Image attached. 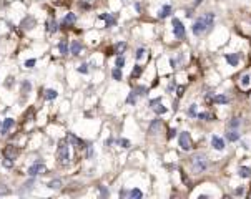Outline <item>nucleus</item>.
Returning <instances> with one entry per match:
<instances>
[{
  "label": "nucleus",
  "instance_id": "obj_27",
  "mask_svg": "<svg viewBox=\"0 0 251 199\" xmlns=\"http://www.w3.org/2000/svg\"><path fill=\"white\" fill-rule=\"evenodd\" d=\"M47 25H48V32H57L58 30V25H57L55 20H48Z\"/></svg>",
  "mask_w": 251,
  "mask_h": 199
},
{
  "label": "nucleus",
  "instance_id": "obj_22",
  "mask_svg": "<svg viewBox=\"0 0 251 199\" xmlns=\"http://www.w3.org/2000/svg\"><path fill=\"white\" fill-rule=\"evenodd\" d=\"M125 48H126V43H125V42H120V43L115 45V50H113V52H115V53H122V52H125Z\"/></svg>",
  "mask_w": 251,
  "mask_h": 199
},
{
  "label": "nucleus",
  "instance_id": "obj_43",
  "mask_svg": "<svg viewBox=\"0 0 251 199\" xmlns=\"http://www.w3.org/2000/svg\"><path fill=\"white\" fill-rule=\"evenodd\" d=\"M175 134H176V130H170L168 131V138H173Z\"/></svg>",
  "mask_w": 251,
  "mask_h": 199
},
{
  "label": "nucleus",
  "instance_id": "obj_28",
  "mask_svg": "<svg viewBox=\"0 0 251 199\" xmlns=\"http://www.w3.org/2000/svg\"><path fill=\"white\" fill-rule=\"evenodd\" d=\"M112 76L113 78H115V80H122V76H123V75H122V68H115V70H113V72H112Z\"/></svg>",
  "mask_w": 251,
  "mask_h": 199
},
{
  "label": "nucleus",
  "instance_id": "obj_3",
  "mask_svg": "<svg viewBox=\"0 0 251 199\" xmlns=\"http://www.w3.org/2000/svg\"><path fill=\"white\" fill-rule=\"evenodd\" d=\"M57 156H58L60 164H68L70 163V148L67 143H60L57 149Z\"/></svg>",
  "mask_w": 251,
  "mask_h": 199
},
{
  "label": "nucleus",
  "instance_id": "obj_35",
  "mask_svg": "<svg viewBox=\"0 0 251 199\" xmlns=\"http://www.w3.org/2000/svg\"><path fill=\"white\" fill-rule=\"evenodd\" d=\"M35 63H37V60H33V58H32V60H27V62H25V66H27V68H33Z\"/></svg>",
  "mask_w": 251,
  "mask_h": 199
},
{
  "label": "nucleus",
  "instance_id": "obj_39",
  "mask_svg": "<svg viewBox=\"0 0 251 199\" xmlns=\"http://www.w3.org/2000/svg\"><path fill=\"white\" fill-rule=\"evenodd\" d=\"M249 81H251V78L248 76V75H246V76H243V80H241V83L245 85V86H248L249 85Z\"/></svg>",
  "mask_w": 251,
  "mask_h": 199
},
{
  "label": "nucleus",
  "instance_id": "obj_14",
  "mask_svg": "<svg viewBox=\"0 0 251 199\" xmlns=\"http://www.w3.org/2000/svg\"><path fill=\"white\" fill-rule=\"evenodd\" d=\"M226 138H228V141H238L239 140V133L236 130H231L226 133Z\"/></svg>",
  "mask_w": 251,
  "mask_h": 199
},
{
  "label": "nucleus",
  "instance_id": "obj_13",
  "mask_svg": "<svg viewBox=\"0 0 251 199\" xmlns=\"http://www.w3.org/2000/svg\"><path fill=\"white\" fill-rule=\"evenodd\" d=\"M100 19L107 22V27H112V25H115V23H116V22H115V19H113V17L110 15V13H101V15H100Z\"/></svg>",
  "mask_w": 251,
  "mask_h": 199
},
{
  "label": "nucleus",
  "instance_id": "obj_26",
  "mask_svg": "<svg viewBox=\"0 0 251 199\" xmlns=\"http://www.w3.org/2000/svg\"><path fill=\"white\" fill-rule=\"evenodd\" d=\"M58 48H60V52H62V55H67V53H68V45H67V42H65V40L60 42Z\"/></svg>",
  "mask_w": 251,
  "mask_h": 199
},
{
  "label": "nucleus",
  "instance_id": "obj_30",
  "mask_svg": "<svg viewBox=\"0 0 251 199\" xmlns=\"http://www.w3.org/2000/svg\"><path fill=\"white\" fill-rule=\"evenodd\" d=\"M141 75V66L140 65H135V68H133V72H132V76L133 78H138Z\"/></svg>",
  "mask_w": 251,
  "mask_h": 199
},
{
  "label": "nucleus",
  "instance_id": "obj_9",
  "mask_svg": "<svg viewBox=\"0 0 251 199\" xmlns=\"http://www.w3.org/2000/svg\"><path fill=\"white\" fill-rule=\"evenodd\" d=\"M13 123H15V121H13L12 118H5V120H3V123H2V134L9 133V130L13 126Z\"/></svg>",
  "mask_w": 251,
  "mask_h": 199
},
{
  "label": "nucleus",
  "instance_id": "obj_25",
  "mask_svg": "<svg viewBox=\"0 0 251 199\" xmlns=\"http://www.w3.org/2000/svg\"><path fill=\"white\" fill-rule=\"evenodd\" d=\"M126 103H128V105H135L136 103V93L135 91H130L128 98H126Z\"/></svg>",
  "mask_w": 251,
  "mask_h": 199
},
{
  "label": "nucleus",
  "instance_id": "obj_34",
  "mask_svg": "<svg viewBox=\"0 0 251 199\" xmlns=\"http://www.w3.org/2000/svg\"><path fill=\"white\" fill-rule=\"evenodd\" d=\"M123 65H125V58L118 56V58H116V68H123Z\"/></svg>",
  "mask_w": 251,
  "mask_h": 199
},
{
  "label": "nucleus",
  "instance_id": "obj_19",
  "mask_svg": "<svg viewBox=\"0 0 251 199\" xmlns=\"http://www.w3.org/2000/svg\"><path fill=\"white\" fill-rule=\"evenodd\" d=\"M48 187H50V189H60V187H62V181L60 179L50 181V183H48Z\"/></svg>",
  "mask_w": 251,
  "mask_h": 199
},
{
  "label": "nucleus",
  "instance_id": "obj_4",
  "mask_svg": "<svg viewBox=\"0 0 251 199\" xmlns=\"http://www.w3.org/2000/svg\"><path fill=\"white\" fill-rule=\"evenodd\" d=\"M173 33H175L176 38L185 37V27H183V23L178 19H173Z\"/></svg>",
  "mask_w": 251,
  "mask_h": 199
},
{
  "label": "nucleus",
  "instance_id": "obj_7",
  "mask_svg": "<svg viewBox=\"0 0 251 199\" xmlns=\"http://www.w3.org/2000/svg\"><path fill=\"white\" fill-rule=\"evenodd\" d=\"M161 124H163V123H161V120H153L151 124L148 126V133H150V134H156L158 131L161 130Z\"/></svg>",
  "mask_w": 251,
  "mask_h": 199
},
{
  "label": "nucleus",
  "instance_id": "obj_2",
  "mask_svg": "<svg viewBox=\"0 0 251 199\" xmlns=\"http://www.w3.org/2000/svg\"><path fill=\"white\" fill-rule=\"evenodd\" d=\"M191 168L195 173H205L208 169V161H206V156L203 154H196L195 158L191 159Z\"/></svg>",
  "mask_w": 251,
  "mask_h": 199
},
{
  "label": "nucleus",
  "instance_id": "obj_15",
  "mask_svg": "<svg viewBox=\"0 0 251 199\" xmlns=\"http://www.w3.org/2000/svg\"><path fill=\"white\" fill-rule=\"evenodd\" d=\"M170 12H171V7H170V5H165L163 8L158 12V17H160V19H165V17L170 15Z\"/></svg>",
  "mask_w": 251,
  "mask_h": 199
},
{
  "label": "nucleus",
  "instance_id": "obj_5",
  "mask_svg": "<svg viewBox=\"0 0 251 199\" xmlns=\"http://www.w3.org/2000/svg\"><path fill=\"white\" fill-rule=\"evenodd\" d=\"M45 171H47V168H45L42 163H35V164H32L30 168H28V176H37V174H43Z\"/></svg>",
  "mask_w": 251,
  "mask_h": 199
},
{
  "label": "nucleus",
  "instance_id": "obj_12",
  "mask_svg": "<svg viewBox=\"0 0 251 199\" xmlns=\"http://www.w3.org/2000/svg\"><path fill=\"white\" fill-rule=\"evenodd\" d=\"M75 22H77L75 13H67L65 19H63V25H68V27H72V25L75 23Z\"/></svg>",
  "mask_w": 251,
  "mask_h": 199
},
{
  "label": "nucleus",
  "instance_id": "obj_36",
  "mask_svg": "<svg viewBox=\"0 0 251 199\" xmlns=\"http://www.w3.org/2000/svg\"><path fill=\"white\" fill-rule=\"evenodd\" d=\"M118 144H120L122 148H130V141H128V140H120Z\"/></svg>",
  "mask_w": 251,
  "mask_h": 199
},
{
  "label": "nucleus",
  "instance_id": "obj_1",
  "mask_svg": "<svg viewBox=\"0 0 251 199\" xmlns=\"http://www.w3.org/2000/svg\"><path fill=\"white\" fill-rule=\"evenodd\" d=\"M213 22H215V15H213V13H205V15L200 17V19L195 22V25H193V33H195V35L205 33V32L213 25Z\"/></svg>",
  "mask_w": 251,
  "mask_h": 199
},
{
  "label": "nucleus",
  "instance_id": "obj_44",
  "mask_svg": "<svg viewBox=\"0 0 251 199\" xmlns=\"http://www.w3.org/2000/svg\"><path fill=\"white\" fill-rule=\"evenodd\" d=\"M156 103H161V98H156V100H151V105H156Z\"/></svg>",
  "mask_w": 251,
  "mask_h": 199
},
{
  "label": "nucleus",
  "instance_id": "obj_16",
  "mask_svg": "<svg viewBox=\"0 0 251 199\" xmlns=\"http://www.w3.org/2000/svg\"><path fill=\"white\" fill-rule=\"evenodd\" d=\"M33 25H35V19H33V17H28V19H25L22 22V27L23 28H33Z\"/></svg>",
  "mask_w": 251,
  "mask_h": 199
},
{
  "label": "nucleus",
  "instance_id": "obj_38",
  "mask_svg": "<svg viewBox=\"0 0 251 199\" xmlns=\"http://www.w3.org/2000/svg\"><path fill=\"white\" fill-rule=\"evenodd\" d=\"M87 66H88V65H80V66H78V72H80V73H83V75H85V73H88V68H87Z\"/></svg>",
  "mask_w": 251,
  "mask_h": 199
},
{
  "label": "nucleus",
  "instance_id": "obj_42",
  "mask_svg": "<svg viewBox=\"0 0 251 199\" xmlns=\"http://www.w3.org/2000/svg\"><path fill=\"white\" fill-rule=\"evenodd\" d=\"M183 93H185V86H178V96H183Z\"/></svg>",
  "mask_w": 251,
  "mask_h": 199
},
{
  "label": "nucleus",
  "instance_id": "obj_31",
  "mask_svg": "<svg viewBox=\"0 0 251 199\" xmlns=\"http://www.w3.org/2000/svg\"><path fill=\"white\" fill-rule=\"evenodd\" d=\"M32 90V83L30 81H23L22 83V93H27V91Z\"/></svg>",
  "mask_w": 251,
  "mask_h": 199
},
{
  "label": "nucleus",
  "instance_id": "obj_24",
  "mask_svg": "<svg viewBox=\"0 0 251 199\" xmlns=\"http://www.w3.org/2000/svg\"><path fill=\"white\" fill-rule=\"evenodd\" d=\"M57 96H58V93H57L55 90H47L45 91V98L47 100H55Z\"/></svg>",
  "mask_w": 251,
  "mask_h": 199
},
{
  "label": "nucleus",
  "instance_id": "obj_21",
  "mask_svg": "<svg viewBox=\"0 0 251 199\" xmlns=\"http://www.w3.org/2000/svg\"><path fill=\"white\" fill-rule=\"evenodd\" d=\"M80 50H82V45H80V42H73V43H72V53H73V55H78Z\"/></svg>",
  "mask_w": 251,
  "mask_h": 199
},
{
  "label": "nucleus",
  "instance_id": "obj_10",
  "mask_svg": "<svg viewBox=\"0 0 251 199\" xmlns=\"http://www.w3.org/2000/svg\"><path fill=\"white\" fill-rule=\"evenodd\" d=\"M67 140L70 141L72 144H78V148H85V141H82V140H78L77 136H73L72 133H68V136H67Z\"/></svg>",
  "mask_w": 251,
  "mask_h": 199
},
{
  "label": "nucleus",
  "instance_id": "obj_6",
  "mask_svg": "<svg viewBox=\"0 0 251 199\" xmlns=\"http://www.w3.org/2000/svg\"><path fill=\"white\" fill-rule=\"evenodd\" d=\"M180 146H181L183 151H188V149L191 148V140H190L188 133H181V134H180Z\"/></svg>",
  "mask_w": 251,
  "mask_h": 199
},
{
  "label": "nucleus",
  "instance_id": "obj_18",
  "mask_svg": "<svg viewBox=\"0 0 251 199\" xmlns=\"http://www.w3.org/2000/svg\"><path fill=\"white\" fill-rule=\"evenodd\" d=\"M239 176L241 177H251V169L246 168V166H241V168H239Z\"/></svg>",
  "mask_w": 251,
  "mask_h": 199
},
{
  "label": "nucleus",
  "instance_id": "obj_11",
  "mask_svg": "<svg viewBox=\"0 0 251 199\" xmlns=\"http://www.w3.org/2000/svg\"><path fill=\"white\" fill-rule=\"evenodd\" d=\"M226 62L229 63L231 66H236L239 62V55L238 53H233V55H226Z\"/></svg>",
  "mask_w": 251,
  "mask_h": 199
},
{
  "label": "nucleus",
  "instance_id": "obj_41",
  "mask_svg": "<svg viewBox=\"0 0 251 199\" xmlns=\"http://www.w3.org/2000/svg\"><path fill=\"white\" fill-rule=\"evenodd\" d=\"M3 166H5V168H10V166H12V159L5 158V161H3Z\"/></svg>",
  "mask_w": 251,
  "mask_h": 199
},
{
  "label": "nucleus",
  "instance_id": "obj_17",
  "mask_svg": "<svg viewBox=\"0 0 251 199\" xmlns=\"http://www.w3.org/2000/svg\"><path fill=\"white\" fill-rule=\"evenodd\" d=\"M3 153H5V158H9V159H15V156H17V151H13L12 146H9Z\"/></svg>",
  "mask_w": 251,
  "mask_h": 199
},
{
  "label": "nucleus",
  "instance_id": "obj_29",
  "mask_svg": "<svg viewBox=\"0 0 251 199\" xmlns=\"http://www.w3.org/2000/svg\"><path fill=\"white\" fill-rule=\"evenodd\" d=\"M196 116L200 120H208V121H210V120H215V116L211 115V113H200V115H196Z\"/></svg>",
  "mask_w": 251,
  "mask_h": 199
},
{
  "label": "nucleus",
  "instance_id": "obj_8",
  "mask_svg": "<svg viewBox=\"0 0 251 199\" xmlns=\"http://www.w3.org/2000/svg\"><path fill=\"white\" fill-rule=\"evenodd\" d=\"M211 144H213V148L218 149V151H223V149H225V141L221 140V138H218V136L211 138Z\"/></svg>",
  "mask_w": 251,
  "mask_h": 199
},
{
  "label": "nucleus",
  "instance_id": "obj_40",
  "mask_svg": "<svg viewBox=\"0 0 251 199\" xmlns=\"http://www.w3.org/2000/svg\"><path fill=\"white\" fill-rule=\"evenodd\" d=\"M188 113H190V116H196V105H193L191 108H190Z\"/></svg>",
  "mask_w": 251,
  "mask_h": 199
},
{
  "label": "nucleus",
  "instance_id": "obj_23",
  "mask_svg": "<svg viewBox=\"0 0 251 199\" xmlns=\"http://www.w3.org/2000/svg\"><path fill=\"white\" fill-rule=\"evenodd\" d=\"M213 101L215 103H220V105H226V103H228V98L223 96V95H218V96L213 98Z\"/></svg>",
  "mask_w": 251,
  "mask_h": 199
},
{
  "label": "nucleus",
  "instance_id": "obj_32",
  "mask_svg": "<svg viewBox=\"0 0 251 199\" xmlns=\"http://www.w3.org/2000/svg\"><path fill=\"white\" fill-rule=\"evenodd\" d=\"M239 123H241V120H239V118H233L231 121H229V128H233V130H235V128L239 126Z\"/></svg>",
  "mask_w": 251,
  "mask_h": 199
},
{
  "label": "nucleus",
  "instance_id": "obj_33",
  "mask_svg": "<svg viewBox=\"0 0 251 199\" xmlns=\"http://www.w3.org/2000/svg\"><path fill=\"white\" fill-rule=\"evenodd\" d=\"M155 111H156V115H163V113H167V108H165L163 105H158L156 108H155Z\"/></svg>",
  "mask_w": 251,
  "mask_h": 199
},
{
  "label": "nucleus",
  "instance_id": "obj_37",
  "mask_svg": "<svg viewBox=\"0 0 251 199\" xmlns=\"http://www.w3.org/2000/svg\"><path fill=\"white\" fill-rule=\"evenodd\" d=\"M143 55H145V50H143V48H138V50H136V60L143 58Z\"/></svg>",
  "mask_w": 251,
  "mask_h": 199
},
{
  "label": "nucleus",
  "instance_id": "obj_20",
  "mask_svg": "<svg viewBox=\"0 0 251 199\" xmlns=\"http://www.w3.org/2000/svg\"><path fill=\"white\" fill-rule=\"evenodd\" d=\"M128 196L130 197H133V199H140V197H143V193H141V191L140 189H132V191H130V193H128Z\"/></svg>",
  "mask_w": 251,
  "mask_h": 199
}]
</instances>
